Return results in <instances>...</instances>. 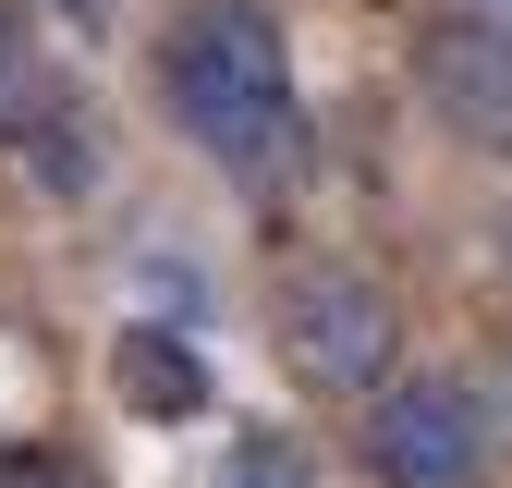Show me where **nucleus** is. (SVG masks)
Returning a JSON list of instances; mask_svg holds the SVG:
<instances>
[{
	"label": "nucleus",
	"mask_w": 512,
	"mask_h": 488,
	"mask_svg": "<svg viewBox=\"0 0 512 488\" xmlns=\"http://www.w3.org/2000/svg\"><path fill=\"white\" fill-rule=\"evenodd\" d=\"M159 110L171 135H196L208 159L256 171L293 147V49H281V13L256 0H208L159 37Z\"/></svg>",
	"instance_id": "f257e3e1"
},
{
	"label": "nucleus",
	"mask_w": 512,
	"mask_h": 488,
	"mask_svg": "<svg viewBox=\"0 0 512 488\" xmlns=\"http://www.w3.org/2000/svg\"><path fill=\"white\" fill-rule=\"evenodd\" d=\"M366 464H378V488H476L488 476V403H476V379H391L366 403Z\"/></svg>",
	"instance_id": "f03ea898"
},
{
	"label": "nucleus",
	"mask_w": 512,
	"mask_h": 488,
	"mask_svg": "<svg viewBox=\"0 0 512 488\" xmlns=\"http://www.w3.org/2000/svg\"><path fill=\"white\" fill-rule=\"evenodd\" d=\"M281 354H293L305 391H366L378 403V379H391V293L366 269H305L281 293Z\"/></svg>",
	"instance_id": "7ed1b4c3"
},
{
	"label": "nucleus",
	"mask_w": 512,
	"mask_h": 488,
	"mask_svg": "<svg viewBox=\"0 0 512 488\" xmlns=\"http://www.w3.org/2000/svg\"><path fill=\"white\" fill-rule=\"evenodd\" d=\"M0 159H13L37 196H86V183H98V122H86V98L61 86L13 25H0Z\"/></svg>",
	"instance_id": "20e7f679"
},
{
	"label": "nucleus",
	"mask_w": 512,
	"mask_h": 488,
	"mask_svg": "<svg viewBox=\"0 0 512 488\" xmlns=\"http://www.w3.org/2000/svg\"><path fill=\"white\" fill-rule=\"evenodd\" d=\"M415 86L439 98V122L452 135H476V147H512V25L500 13H439L427 37H415Z\"/></svg>",
	"instance_id": "39448f33"
},
{
	"label": "nucleus",
	"mask_w": 512,
	"mask_h": 488,
	"mask_svg": "<svg viewBox=\"0 0 512 488\" xmlns=\"http://www.w3.org/2000/svg\"><path fill=\"white\" fill-rule=\"evenodd\" d=\"M110 391L135 403V415H208V354L183 342V330H122L110 342Z\"/></svg>",
	"instance_id": "423d86ee"
},
{
	"label": "nucleus",
	"mask_w": 512,
	"mask_h": 488,
	"mask_svg": "<svg viewBox=\"0 0 512 488\" xmlns=\"http://www.w3.org/2000/svg\"><path fill=\"white\" fill-rule=\"evenodd\" d=\"M220 488H317V452H305V440H281V427H256V440H232Z\"/></svg>",
	"instance_id": "0eeeda50"
},
{
	"label": "nucleus",
	"mask_w": 512,
	"mask_h": 488,
	"mask_svg": "<svg viewBox=\"0 0 512 488\" xmlns=\"http://www.w3.org/2000/svg\"><path fill=\"white\" fill-rule=\"evenodd\" d=\"M0 488H86L61 452H0Z\"/></svg>",
	"instance_id": "6e6552de"
},
{
	"label": "nucleus",
	"mask_w": 512,
	"mask_h": 488,
	"mask_svg": "<svg viewBox=\"0 0 512 488\" xmlns=\"http://www.w3.org/2000/svg\"><path fill=\"white\" fill-rule=\"evenodd\" d=\"M61 13H74V25H98V13H110V0H61Z\"/></svg>",
	"instance_id": "1a4fd4ad"
},
{
	"label": "nucleus",
	"mask_w": 512,
	"mask_h": 488,
	"mask_svg": "<svg viewBox=\"0 0 512 488\" xmlns=\"http://www.w3.org/2000/svg\"><path fill=\"white\" fill-rule=\"evenodd\" d=\"M476 13H500V25H512V0H476Z\"/></svg>",
	"instance_id": "9d476101"
}]
</instances>
